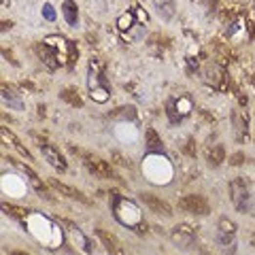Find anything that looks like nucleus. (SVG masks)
I'll use <instances>...</instances> for the list:
<instances>
[{"instance_id":"f257e3e1","label":"nucleus","mask_w":255,"mask_h":255,"mask_svg":"<svg viewBox=\"0 0 255 255\" xmlns=\"http://www.w3.org/2000/svg\"><path fill=\"white\" fill-rule=\"evenodd\" d=\"M230 198H232V204L240 212H251L253 211L251 191H249V183L245 179H234L232 183H230Z\"/></svg>"},{"instance_id":"f03ea898","label":"nucleus","mask_w":255,"mask_h":255,"mask_svg":"<svg viewBox=\"0 0 255 255\" xmlns=\"http://www.w3.org/2000/svg\"><path fill=\"white\" fill-rule=\"evenodd\" d=\"M215 240H217V247H219L226 255H234V251H236V226H234V221L226 219V217L219 219V230H217Z\"/></svg>"},{"instance_id":"7ed1b4c3","label":"nucleus","mask_w":255,"mask_h":255,"mask_svg":"<svg viewBox=\"0 0 255 255\" xmlns=\"http://www.w3.org/2000/svg\"><path fill=\"white\" fill-rule=\"evenodd\" d=\"M34 138H36V143H39V149H41L42 157H45V162H49L56 170L64 172V170H66V160H64V155L60 153V151L53 147L51 143H47L45 138H39V136H34Z\"/></svg>"},{"instance_id":"20e7f679","label":"nucleus","mask_w":255,"mask_h":255,"mask_svg":"<svg viewBox=\"0 0 255 255\" xmlns=\"http://www.w3.org/2000/svg\"><path fill=\"white\" fill-rule=\"evenodd\" d=\"M179 206L183 209L185 212H193V215H209V202L202 198V196H196V193H191V196H185L179 200Z\"/></svg>"},{"instance_id":"39448f33","label":"nucleus","mask_w":255,"mask_h":255,"mask_svg":"<svg viewBox=\"0 0 255 255\" xmlns=\"http://www.w3.org/2000/svg\"><path fill=\"white\" fill-rule=\"evenodd\" d=\"M79 153H81V151H79ZM81 157H83L85 168H87L92 174H96V177L106 179V177H111V174H113L111 166H108L106 162H102L100 157H94V155H89V153H81Z\"/></svg>"},{"instance_id":"423d86ee","label":"nucleus","mask_w":255,"mask_h":255,"mask_svg":"<svg viewBox=\"0 0 255 255\" xmlns=\"http://www.w3.org/2000/svg\"><path fill=\"white\" fill-rule=\"evenodd\" d=\"M170 238H172L174 245H179L181 249H190L193 245V240H196V234H193V230L187 226V223H181V226L172 230Z\"/></svg>"},{"instance_id":"0eeeda50","label":"nucleus","mask_w":255,"mask_h":255,"mask_svg":"<svg viewBox=\"0 0 255 255\" xmlns=\"http://www.w3.org/2000/svg\"><path fill=\"white\" fill-rule=\"evenodd\" d=\"M100 81H102V77L96 72L94 64H92V66H89V79H87L89 89H92V98L98 100V102H105L108 98V89L105 87V85H100Z\"/></svg>"},{"instance_id":"6e6552de","label":"nucleus","mask_w":255,"mask_h":255,"mask_svg":"<svg viewBox=\"0 0 255 255\" xmlns=\"http://www.w3.org/2000/svg\"><path fill=\"white\" fill-rule=\"evenodd\" d=\"M96 234H98V238L102 240V245L106 247V251L111 253V255H128L126 249H124V245H121V242L115 238L113 234L105 232V230H96Z\"/></svg>"},{"instance_id":"1a4fd4ad","label":"nucleus","mask_w":255,"mask_h":255,"mask_svg":"<svg viewBox=\"0 0 255 255\" xmlns=\"http://www.w3.org/2000/svg\"><path fill=\"white\" fill-rule=\"evenodd\" d=\"M141 198H143V202L151 209V212H157V215H164V217H170V215H172L170 206L164 202V200H160L157 196H153V193H143Z\"/></svg>"},{"instance_id":"9d476101","label":"nucleus","mask_w":255,"mask_h":255,"mask_svg":"<svg viewBox=\"0 0 255 255\" xmlns=\"http://www.w3.org/2000/svg\"><path fill=\"white\" fill-rule=\"evenodd\" d=\"M49 183L56 187V190L60 191V193H64V196H68V198H72V200H79V202H83V204H89V200L83 196L79 190H75V187H68V185H64V183H60L58 179H51Z\"/></svg>"},{"instance_id":"9b49d317","label":"nucleus","mask_w":255,"mask_h":255,"mask_svg":"<svg viewBox=\"0 0 255 255\" xmlns=\"http://www.w3.org/2000/svg\"><path fill=\"white\" fill-rule=\"evenodd\" d=\"M68 234H70L72 242H75V245L79 247V251H81L83 255H89V253H92V249H89V240H87V238H85V236L81 234V230L68 226Z\"/></svg>"},{"instance_id":"f8f14e48","label":"nucleus","mask_w":255,"mask_h":255,"mask_svg":"<svg viewBox=\"0 0 255 255\" xmlns=\"http://www.w3.org/2000/svg\"><path fill=\"white\" fill-rule=\"evenodd\" d=\"M21 168H23V172H26V177H28V183L34 187V191H36V193H41V196H45V198H49V193H47V187L42 185V181H41L39 177H36L34 170L30 168V166H26V164H23Z\"/></svg>"},{"instance_id":"ddd939ff","label":"nucleus","mask_w":255,"mask_h":255,"mask_svg":"<svg viewBox=\"0 0 255 255\" xmlns=\"http://www.w3.org/2000/svg\"><path fill=\"white\" fill-rule=\"evenodd\" d=\"M2 102H4V105H7L9 108L23 111V100H21L15 92H11V89H7V87H2Z\"/></svg>"},{"instance_id":"4468645a","label":"nucleus","mask_w":255,"mask_h":255,"mask_svg":"<svg viewBox=\"0 0 255 255\" xmlns=\"http://www.w3.org/2000/svg\"><path fill=\"white\" fill-rule=\"evenodd\" d=\"M62 13H64V20L68 26H77L79 21V11H77V4L72 2V0H66L62 4Z\"/></svg>"},{"instance_id":"2eb2a0df","label":"nucleus","mask_w":255,"mask_h":255,"mask_svg":"<svg viewBox=\"0 0 255 255\" xmlns=\"http://www.w3.org/2000/svg\"><path fill=\"white\" fill-rule=\"evenodd\" d=\"M155 2V7H157V13H160L162 20H172V15H174V2L172 0H153Z\"/></svg>"},{"instance_id":"dca6fc26","label":"nucleus","mask_w":255,"mask_h":255,"mask_svg":"<svg viewBox=\"0 0 255 255\" xmlns=\"http://www.w3.org/2000/svg\"><path fill=\"white\" fill-rule=\"evenodd\" d=\"M2 138H4V141H11V143H13V147H15L17 151H20V153H21L23 157H28V160H30V153H28V149H23V147H21V145H20V141H17V138H15L13 134H11V132L7 130V128H2Z\"/></svg>"},{"instance_id":"f3484780","label":"nucleus","mask_w":255,"mask_h":255,"mask_svg":"<svg viewBox=\"0 0 255 255\" xmlns=\"http://www.w3.org/2000/svg\"><path fill=\"white\" fill-rule=\"evenodd\" d=\"M223 162V147L221 145H215V149L209 151V164L211 166H219Z\"/></svg>"},{"instance_id":"a211bd4d","label":"nucleus","mask_w":255,"mask_h":255,"mask_svg":"<svg viewBox=\"0 0 255 255\" xmlns=\"http://www.w3.org/2000/svg\"><path fill=\"white\" fill-rule=\"evenodd\" d=\"M42 17H45L47 21H53V20H56V11H53V7H51L49 2L42 4Z\"/></svg>"},{"instance_id":"6ab92c4d","label":"nucleus","mask_w":255,"mask_h":255,"mask_svg":"<svg viewBox=\"0 0 255 255\" xmlns=\"http://www.w3.org/2000/svg\"><path fill=\"white\" fill-rule=\"evenodd\" d=\"M70 94H72V89H66V92L62 94V98H66V100H70L72 105H77V106H81V98H79V96H77V98H75V96H70Z\"/></svg>"},{"instance_id":"aec40b11","label":"nucleus","mask_w":255,"mask_h":255,"mask_svg":"<svg viewBox=\"0 0 255 255\" xmlns=\"http://www.w3.org/2000/svg\"><path fill=\"white\" fill-rule=\"evenodd\" d=\"M234 124H236V132H238V136H240V130H242V121H240V115H238V113L234 115Z\"/></svg>"},{"instance_id":"412c9836","label":"nucleus","mask_w":255,"mask_h":255,"mask_svg":"<svg viewBox=\"0 0 255 255\" xmlns=\"http://www.w3.org/2000/svg\"><path fill=\"white\" fill-rule=\"evenodd\" d=\"M240 160H242V153H236V155L232 157V164H234V166H238Z\"/></svg>"},{"instance_id":"4be33fe9","label":"nucleus","mask_w":255,"mask_h":255,"mask_svg":"<svg viewBox=\"0 0 255 255\" xmlns=\"http://www.w3.org/2000/svg\"><path fill=\"white\" fill-rule=\"evenodd\" d=\"M11 255H26V253H11Z\"/></svg>"},{"instance_id":"5701e85b","label":"nucleus","mask_w":255,"mask_h":255,"mask_svg":"<svg viewBox=\"0 0 255 255\" xmlns=\"http://www.w3.org/2000/svg\"><path fill=\"white\" fill-rule=\"evenodd\" d=\"M253 245H255V238H253Z\"/></svg>"}]
</instances>
